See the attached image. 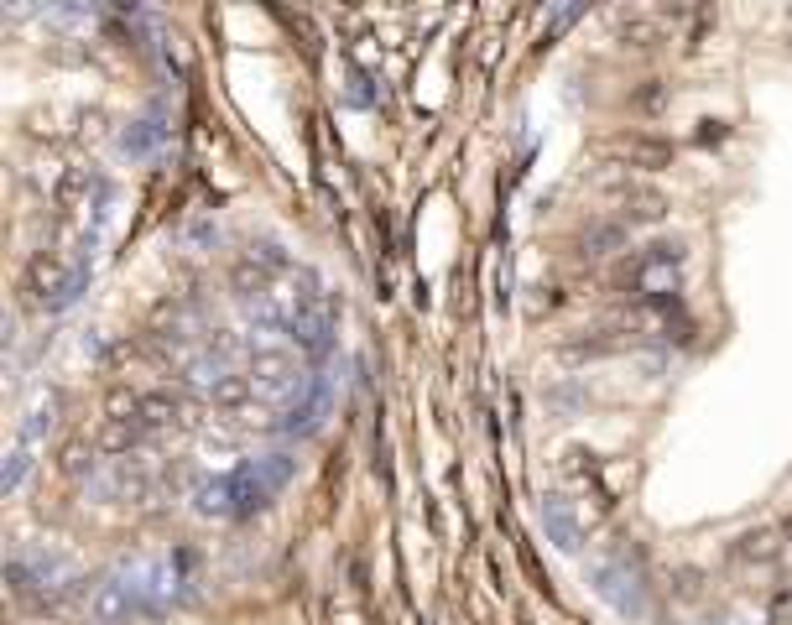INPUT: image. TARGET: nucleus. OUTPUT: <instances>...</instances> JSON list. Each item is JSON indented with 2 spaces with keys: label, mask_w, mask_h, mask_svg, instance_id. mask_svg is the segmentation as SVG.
<instances>
[{
  "label": "nucleus",
  "mask_w": 792,
  "mask_h": 625,
  "mask_svg": "<svg viewBox=\"0 0 792 625\" xmlns=\"http://www.w3.org/2000/svg\"><path fill=\"white\" fill-rule=\"evenodd\" d=\"M246 308L261 329L292 339L308 354H329L333 329H339V308H333L329 287L303 266H276L271 276H256L246 292Z\"/></svg>",
  "instance_id": "obj_1"
},
{
  "label": "nucleus",
  "mask_w": 792,
  "mask_h": 625,
  "mask_svg": "<svg viewBox=\"0 0 792 625\" xmlns=\"http://www.w3.org/2000/svg\"><path fill=\"white\" fill-rule=\"evenodd\" d=\"M178 594H183V558L151 553V558L115 562L89 594V620L121 625V620H136V615H157Z\"/></svg>",
  "instance_id": "obj_2"
},
{
  "label": "nucleus",
  "mask_w": 792,
  "mask_h": 625,
  "mask_svg": "<svg viewBox=\"0 0 792 625\" xmlns=\"http://www.w3.org/2000/svg\"><path fill=\"white\" fill-rule=\"evenodd\" d=\"M297 475V458L287 448H276V454H256V458H240V464H229L219 469L214 479L198 485V516H219V521H240L250 511H261L271 500L287 490V479Z\"/></svg>",
  "instance_id": "obj_3"
},
{
  "label": "nucleus",
  "mask_w": 792,
  "mask_h": 625,
  "mask_svg": "<svg viewBox=\"0 0 792 625\" xmlns=\"http://www.w3.org/2000/svg\"><path fill=\"white\" fill-rule=\"evenodd\" d=\"M89 271H94V250L89 245L37 255L32 261V297H37V308H47V312L73 308L83 297V287H89Z\"/></svg>",
  "instance_id": "obj_4"
},
{
  "label": "nucleus",
  "mask_w": 792,
  "mask_h": 625,
  "mask_svg": "<svg viewBox=\"0 0 792 625\" xmlns=\"http://www.w3.org/2000/svg\"><path fill=\"white\" fill-rule=\"evenodd\" d=\"M53 396H42L32 412L21 417V428H16V443H11V454H5V469H0V485L5 490H16L21 479H26V469H32V458H37L42 448V438H47V428H53Z\"/></svg>",
  "instance_id": "obj_5"
},
{
  "label": "nucleus",
  "mask_w": 792,
  "mask_h": 625,
  "mask_svg": "<svg viewBox=\"0 0 792 625\" xmlns=\"http://www.w3.org/2000/svg\"><path fill=\"white\" fill-rule=\"evenodd\" d=\"M333 407V375L329 370H313L297 380V391H292V401L282 407V428L287 433H313L318 422H324V412Z\"/></svg>",
  "instance_id": "obj_6"
},
{
  "label": "nucleus",
  "mask_w": 792,
  "mask_h": 625,
  "mask_svg": "<svg viewBox=\"0 0 792 625\" xmlns=\"http://www.w3.org/2000/svg\"><path fill=\"white\" fill-rule=\"evenodd\" d=\"M11 579H16L21 589H42V583L63 589V583H73V568H68L63 558H53V553L21 547V553H11Z\"/></svg>",
  "instance_id": "obj_7"
},
{
  "label": "nucleus",
  "mask_w": 792,
  "mask_h": 625,
  "mask_svg": "<svg viewBox=\"0 0 792 625\" xmlns=\"http://www.w3.org/2000/svg\"><path fill=\"white\" fill-rule=\"evenodd\" d=\"M157 141H162V125L157 120H136L130 130L121 136V151H130V157H146V151H157Z\"/></svg>",
  "instance_id": "obj_8"
},
{
  "label": "nucleus",
  "mask_w": 792,
  "mask_h": 625,
  "mask_svg": "<svg viewBox=\"0 0 792 625\" xmlns=\"http://www.w3.org/2000/svg\"><path fill=\"white\" fill-rule=\"evenodd\" d=\"M542 521H547V526L558 532L563 547H574V521L563 516V505H558V500H547V505H542Z\"/></svg>",
  "instance_id": "obj_9"
}]
</instances>
